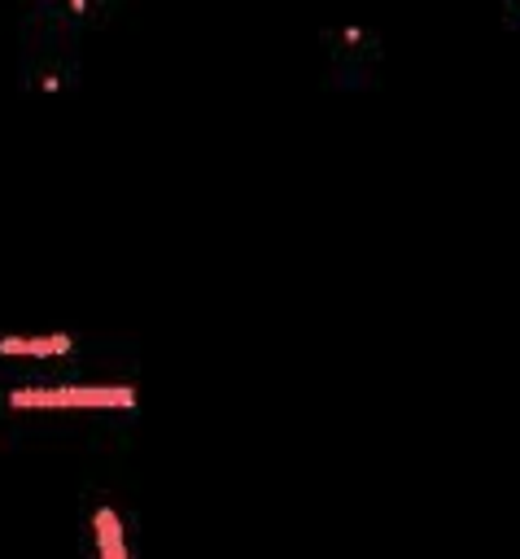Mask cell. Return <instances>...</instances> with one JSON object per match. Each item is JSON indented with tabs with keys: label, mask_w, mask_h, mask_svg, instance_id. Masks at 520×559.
Wrapping results in <instances>:
<instances>
[{
	"label": "cell",
	"mask_w": 520,
	"mask_h": 559,
	"mask_svg": "<svg viewBox=\"0 0 520 559\" xmlns=\"http://www.w3.org/2000/svg\"><path fill=\"white\" fill-rule=\"evenodd\" d=\"M9 406L17 411H44V406H105V411H131L135 406V393L114 384V389H101V384H57V389H13L9 393Z\"/></svg>",
	"instance_id": "obj_1"
},
{
	"label": "cell",
	"mask_w": 520,
	"mask_h": 559,
	"mask_svg": "<svg viewBox=\"0 0 520 559\" xmlns=\"http://www.w3.org/2000/svg\"><path fill=\"white\" fill-rule=\"evenodd\" d=\"M0 354H4V358H13V354L52 358V354H70V336H66V332H52V336H4V341H0Z\"/></svg>",
	"instance_id": "obj_2"
},
{
	"label": "cell",
	"mask_w": 520,
	"mask_h": 559,
	"mask_svg": "<svg viewBox=\"0 0 520 559\" xmlns=\"http://www.w3.org/2000/svg\"><path fill=\"white\" fill-rule=\"evenodd\" d=\"M92 524H96V550H101V559H131L127 555V542H122V524H118V515L109 507H101L92 515Z\"/></svg>",
	"instance_id": "obj_3"
},
{
	"label": "cell",
	"mask_w": 520,
	"mask_h": 559,
	"mask_svg": "<svg viewBox=\"0 0 520 559\" xmlns=\"http://www.w3.org/2000/svg\"><path fill=\"white\" fill-rule=\"evenodd\" d=\"M70 9H74V13H83V9H87V0H70Z\"/></svg>",
	"instance_id": "obj_4"
}]
</instances>
